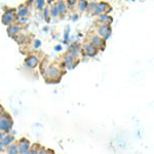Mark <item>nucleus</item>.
<instances>
[{"label": "nucleus", "mask_w": 154, "mask_h": 154, "mask_svg": "<svg viewBox=\"0 0 154 154\" xmlns=\"http://www.w3.org/2000/svg\"><path fill=\"white\" fill-rule=\"evenodd\" d=\"M14 20V11H8L2 17V22L5 25H9L12 21Z\"/></svg>", "instance_id": "f257e3e1"}, {"label": "nucleus", "mask_w": 154, "mask_h": 154, "mask_svg": "<svg viewBox=\"0 0 154 154\" xmlns=\"http://www.w3.org/2000/svg\"><path fill=\"white\" fill-rule=\"evenodd\" d=\"M99 33H100L101 36H103L104 38H107L109 35H110V27L108 25H103V26L100 27L99 29Z\"/></svg>", "instance_id": "f03ea898"}, {"label": "nucleus", "mask_w": 154, "mask_h": 154, "mask_svg": "<svg viewBox=\"0 0 154 154\" xmlns=\"http://www.w3.org/2000/svg\"><path fill=\"white\" fill-rule=\"evenodd\" d=\"M11 126V125L9 119H7L6 117H2L1 119H0V130L1 131L8 130Z\"/></svg>", "instance_id": "7ed1b4c3"}, {"label": "nucleus", "mask_w": 154, "mask_h": 154, "mask_svg": "<svg viewBox=\"0 0 154 154\" xmlns=\"http://www.w3.org/2000/svg\"><path fill=\"white\" fill-rule=\"evenodd\" d=\"M19 151L20 153L22 154H26L29 151V142L26 140H23L20 144V147H19Z\"/></svg>", "instance_id": "20e7f679"}, {"label": "nucleus", "mask_w": 154, "mask_h": 154, "mask_svg": "<svg viewBox=\"0 0 154 154\" xmlns=\"http://www.w3.org/2000/svg\"><path fill=\"white\" fill-rule=\"evenodd\" d=\"M37 63H38V60L36 57H30L26 60V65L30 68H34L37 65Z\"/></svg>", "instance_id": "39448f33"}, {"label": "nucleus", "mask_w": 154, "mask_h": 154, "mask_svg": "<svg viewBox=\"0 0 154 154\" xmlns=\"http://www.w3.org/2000/svg\"><path fill=\"white\" fill-rule=\"evenodd\" d=\"M109 5L107 3H100L96 7V14H103L106 11H108Z\"/></svg>", "instance_id": "423d86ee"}, {"label": "nucleus", "mask_w": 154, "mask_h": 154, "mask_svg": "<svg viewBox=\"0 0 154 154\" xmlns=\"http://www.w3.org/2000/svg\"><path fill=\"white\" fill-rule=\"evenodd\" d=\"M28 14V7L25 5H21L19 8V17L20 18H26Z\"/></svg>", "instance_id": "0eeeda50"}, {"label": "nucleus", "mask_w": 154, "mask_h": 154, "mask_svg": "<svg viewBox=\"0 0 154 154\" xmlns=\"http://www.w3.org/2000/svg\"><path fill=\"white\" fill-rule=\"evenodd\" d=\"M20 31V27L17 26V25H14V26H11L8 28V34L9 36H14L16 35V34H18Z\"/></svg>", "instance_id": "6e6552de"}, {"label": "nucleus", "mask_w": 154, "mask_h": 154, "mask_svg": "<svg viewBox=\"0 0 154 154\" xmlns=\"http://www.w3.org/2000/svg\"><path fill=\"white\" fill-rule=\"evenodd\" d=\"M48 75H49L51 77H57L59 75V71L57 70L56 68H49L48 70Z\"/></svg>", "instance_id": "1a4fd4ad"}, {"label": "nucleus", "mask_w": 154, "mask_h": 154, "mask_svg": "<svg viewBox=\"0 0 154 154\" xmlns=\"http://www.w3.org/2000/svg\"><path fill=\"white\" fill-rule=\"evenodd\" d=\"M99 21H100L101 23H107V24H109V23H111L112 19H111L110 17H108V16H105V14H103V16L101 14V17H100V19H99Z\"/></svg>", "instance_id": "9d476101"}, {"label": "nucleus", "mask_w": 154, "mask_h": 154, "mask_svg": "<svg viewBox=\"0 0 154 154\" xmlns=\"http://www.w3.org/2000/svg\"><path fill=\"white\" fill-rule=\"evenodd\" d=\"M85 51H86V53L89 54V56H94V54L97 53L96 48H94L93 45H86L85 46Z\"/></svg>", "instance_id": "9b49d317"}, {"label": "nucleus", "mask_w": 154, "mask_h": 154, "mask_svg": "<svg viewBox=\"0 0 154 154\" xmlns=\"http://www.w3.org/2000/svg\"><path fill=\"white\" fill-rule=\"evenodd\" d=\"M102 42H103V41H102L98 36H95V37H93V39H91V45L100 46L101 44H102Z\"/></svg>", "instance_id": "f8f14e48"}, {"label": "nucleus", "mask_w": 154, "mask_h": 154, "mask_svg": "<svg viewBox=\"0 0 154 154\" xmlns=\"http://www.w3.org/2000/svg\"><path fill=\"white\" fill-rule=\"evenodd\" d=\"M57 8H58L59 14H63V12L66 11V6L63 2H60V3L58 4V6H57Z\"/></svg>", "instance_id": "ddd939ff"}, {"label": "nucleus", "mask_w": 154, "mask_h": 154, "mask_svg": "<svg viewBox=\"0 0 154 154\" xmlns=\"http://www.w3.org/2000/svg\"><path fill=\"white\" fill-rule=\"evenodd\" d=\"M19 149L16 145H12L8 148V154H18Z\"/></svg>", "instance_id": "4468645a"}, {"label": "nucleus", "mask_w": 154, "mask_h": 154, "mask_svg": "<svg viewBox=\"0 0 154 154\" xmlns=\"http://www.w3.org/2000/svg\"><path fill=\"white\" fill-rule=\"evenodd\" d=\"M12 140H14V138H12V137H6V138H4L3 139V141H2V144H3L4 146H6V145H9V144H11V142H12Z\"/></svg>", "instance_id": "2eb2a0df"}, {"label": "nucleus", "mask_w": 154, "mask_h": 154, "mask_svg": "<svg viewBox=\"0 0 154 154\" xmlns=\"http://www.w3.org/2000/svg\"><path fill=\"white\" fill-rule=\"evenodd\" d=\"M86 6H88V3H86L85 1H80V3H79V8H80V11L85 9Z\"/></svg>", "instance_id": "dca6fc26"}, {"label": "nucleus", "mask_w": 154, "mask_h": 154, "mask_svg": "<svg viewBox=\"0 0 154 154\" xmlns=\"http://www.w3.org/2000/svg\"><path fill=\"white\" fill-rule=\"evenodd\" d=\"M51 16L54 17H57L59 14V11H58V8H57V6H53V9L51 11Z\"/></svg>", "instance_id": "f3484780"}, {"label": "nucleus", "mask_w": 154, "mask_h": 154, "mask_svg": "<svg viewBox=\"0 0 154 154\" xmlns=\"http://www.w3.org/2000/svg\"><path fill=\"white\" fill-rule=\"evenodd\" d=\"M36 5L38 6L39 8H40V7H42V6L44 5V1H41V0H40V1H37L36 2Z\"/></svg>", "instance_id": "a211bd4d"}, {"label": "nucleus", "mask_w": 154, "mask_h": 154, "mask_svg": "<svg viewBox=\"0 0 154 154\" xmlns=\"http://www.w3.org/2000/svg\"><path fill=\"white\" fill-rule=\"evenodd\" d=\"M27 21V18H19V22L20 23H24V22H26Z\"/></svg>", "instance_id": "6ab92c4d"}, {"label": "nucleus", "mask_w": 154, "mask_h": 154, "mask_svg": "<svg viewBox=\"0 0 154 154\" xmlns=\"http://www.w3.org/2000/svg\"><path fill=\"white\" fill-rule=\"evenodd\" d=\"M37 154H48V152H46L45 150H40L39 152H37Z\"/></svg>", "instance_id": "aec40b11"}, {"label": "nucleus", "mask_w": 154, "mask_h": 154, "mask_svg": "<svg viewBox=\"0 0 154 154\" xmlns=\"http://www.w3.org/2000/svg\"><path fill=\"white\" fill-rule=\"evenodd\" d=\"M39 45H40V41L36 40V43H34V46H35V48H38Z\"/></svg>", "instance_id": "412c9836"}, {"label": "nucleus", "mask_w": 154, "mask_h": 154, "mask_svg": "<svg viewBox=\"0 0 154 154\" xmlns=\"http://www.w3.org/2000/svg\"><path fill=\"white\" fill-rule=\"evenodd\" d=\"M26 154H37V151H34V150H31V151H28Z\"/></svg>", "instance_id": "4be33fe9"}, {"label": "nucleus", "mask_w": 154, "mask_h": 154, "mask_svg": "<svg viewBox=\"0 0 154 154\" xmlns=\"http://www.w3.org/2000/svg\"><path fill=\"white\" fill-rule=\"evenodd\" d=\"M3 147H4V145L0 142V152H2V151H3Z\"/></svg>", "instance_id": "5701e85b"}, {"label": "nucleus", "mask_w": 154, "mask_h": 154, "mask_svg": "<svg viewBox=\"0 0 154 154\" xmlns=\"http://www.w3.org/2000/svg\"><path fill=\"white\" fill-rule=\"evenodd\" d=\"M4 139V135L2 133H0V140H3Z\"/></svg>", "instance_id": "b1692460"}, {"label": "nucleus", "mask_w": 154, "mask_h": 154, "mask_svg": "<svg viewBox=\"0 0 154 154\" xmlns=\"http://www.w3.org/2000/svg\"><path fill=\"white\" fill-rule=\"evenodd\" d=\"M44 14H45V18L48 19V9H45V11H44Z\"/></svg>", "instance_id": "393cba45"}]
</instances>
